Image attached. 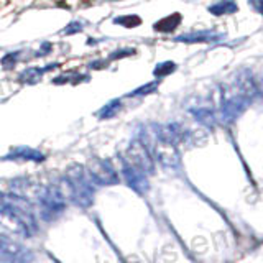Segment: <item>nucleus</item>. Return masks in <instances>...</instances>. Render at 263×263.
I'll return each mask as SVG.
<instances>
[{"instance_id":"f257e3e1","label":"nucleus","mask_w":263,"mask_h":263,"mask_svg":"<svg viewBox=\"0 0 263 263\" xmlns=\"http://www.w3.org/2000/svg\"><path fill=\"white\" fill-rule=\"evenodd\" d=\"M222 33H216L212 30H199L191 31V33L179 35L174 38V41H184V43H216L222 38Z\"/></svg>"},{"instance_id":"f03ea898","label":"nucleus","mask_w":263,"mask_h":263,"mask_svg":"<svg viewBox=\"0 0 263 263\" xmlns=\"http://www.w3.org/2000/svg\"><path fill=\"white\" fill-rule=\"evenodd\" d=\"M181 23V14H173L168 15L165 18H161L160 22H156L153 25L155 31H160V33H170V31H174Z\"/></svg>"},{"instance_id":"7ed1b4c3","label":"nucleus","mask_w":263,"mask_h":263,"mask_svg":"<svg viewBox=\"0 0 263 263\" xmlns=\"http://www.w3.org/2000/svg\"><path fill=\"white\" fill-rule=\"evenodd\" d=\"M237 10H239V7H237L235 0H219V2H216L214 5H211L209 7V12L216 17L232 15Z\"/></svg>"},{"instance_id":"20e7f679","label":"nucleus","mask_w":263,"mask_h":263,"mask_svg":"<svg viewBox=\"0 0 263 263\" xmlns=\"http://www.w3.org/2000/svg\"><path fill=\"white\" fill-rule=\"evenodd\" d=\"M56 66H58V64H49L46 68H30V70L23 71L18 79H20L22 83L35 84V83H38V81L41 79L43 74H45L46 71H51V68H56Z\"/></svg>"},{"instance_id":"39448f33","label":"nucleus","mask_w":263,"mask_h":263,"mask_svg":"<svg viewBox=\"0 0 263 263\" xmlns=\"http://www.w3.org/2000/svg\"><path fill=\"white\" fill-rule=\"evenodd\" d=\"M114 23L122 25V27H125V28H135L142 23V18L137 17V15H122V17L114 18Z\"/></svg>"},{"instance_id":"423d86ee","label":"nucleus","mask_w":263,"mask_h":263,"mask_svg":"<svg viewBox=\"0 0 263 263\" xmlns=\"http://www.w3.org/2000/svg\"><path fill=\"white\" fill-rule=\"evenodd\" d=\"M176 71V64H174L173 61H165V62H160V64H156L153 74L156 78H163V76H168V74H171Z\"/></svg>"},{"instance_id":"0eeeda50","label":"nucleus","mask_w":263,"mask_h":263,"mask_svg":"<svg viewBox=\"0 0 263 263\" xmlns=\"http://www.w3.org/2000/svg\"><path fill=\"white\" fill-rule=\"evenodd\" d=\"M156 87H158V83H150V84H147V86L139 87V89L132 92L130 96H147V94L153 92V91L156 89Z\"/></svg>"},{"instance_id":"6e6552de","label":"nucleus","mask_w":263,"mask_h":263,"mask_svg":"<svg viewBox=\"0 0 263 263\" xmlns=\"http://www.w3.org/2000/svg\"><path fill=\"white\" fill-rule=\"evenodd\" d=\"M118 105H120V102L118 101H112L107 107H104V110L101 112V117H110V115H114V112L118 109Z\"/></svg>"},{"instance_id":"1a4fd4ad","label":"nucleus","mask_w":263,"mask_h":263,"mask_svg":"<svg viewBox=\"0 0 263 263\" xmlns=\"http://www.w3.org/2000/svg\"><path fill=\"white\" fill-rule=\"evenodd\" d=\"M17 56H18V53H10V54H7L2 59V66L5 68V70H10V68H14L15 61H17Z\"/></svg>"},{"instance_id":"9d476101","label":"nucleus","mask_w":263,"mask_h":263,"mask_svg":"<svg viewBox=\"0 0 263 263\" xmlns=\"http://www.w3.org/2000/svg\"><path fill=\"white\" fill-rule=\"evenodd\" d=\"M81 30H83V23L76 20V22H73V23L68 25V27L64 28V33L66 35H73V33H78V31H81Z\"/></svg>"},{"instance_id":"9b49d317","label":"nucleus","mask_w":263,"mask_h":263,"mask_svg":"<svg viewBox=\"0 0 263 263\" xmlns=\"http://www.w3.org/2000/svg\"><path fill=\"white\" fill-rule=\"evenodd\" d=\"M135 51L134 49H120L117 53H112L110 54V59H117V58H123V54H134Z\"/></svg>"},{"instance_id":"f8f14e48","label":"nucleus","mask_w":263,"mask_h":263,"mask_svg":"<svg viewBox=\"0 0 263 263\" xmlns=\"http://www.w3.org/2000/svg\"><path fill=\"white\" fill-rule=\"evenodd\" d=\"M260 2H261V0H250V4L253 5V9H255L256 12H260V10H261V9H260Z\"/></svg>"}]
</instances>
